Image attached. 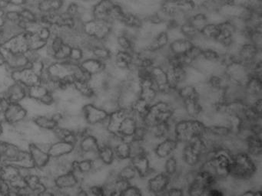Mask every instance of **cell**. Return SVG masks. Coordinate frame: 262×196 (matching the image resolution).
I'll use <instances>...</instances> for the list:
<instances>
[{
  "label": "cell",
  "instance_id": "obj_11",
  "mask_svg": "<svg viewBox=\"0 0 262 196\" xmlns=\"http://www.w3.org/2000/svg\"><path fill=\"white\" fill-rule=\"evenodd\" d=\"M179 144L175 138H165L158 141L152 149V152L161 159H167L169 156H173L179 147Z\"/></svg>",
  "mask_w": 262,
  "mask_h": 196
},
{
  "label": "cell",
  "instance_id": "obj_44",
  "mask_svg": "<svg viewBox=\"0 0 262 196\" xmlns=\"http://www.w3.org/2000/svg\"><path fill=\"white\" fill-rule=\"evenodd\" d=\"M71 45L65 42L63 45L61 47L60 49L55 54L53 59L56 62H64V61L68 60V58H69L70 52H71Z\"/></svg>",
  "mask_w": 262,
  "mask_h": 196
},
{
  "label": "cell",
  "instance_id": "obj_12",
  "mask_svg": "<svg viewBox=\"0 0 262 196\" xmlns=\"http://www.w3.org/2000/svg\"><path fill=\"white\" fill-rule=\"evenodd\" d=\"M152 77L158 88L159 94H166L172 91H177L171 88L168 79L166 68L162 65H155L151 68Z\"/></svg>",
  "mask_w": 262,
  "mask_h": 196
},
{
  "label": "cell",
  "instance_id": "obj_13",
  "mask_svg": "<svg viewBox=\"0 0 262 196\" xmlns=\"http://www.w3.org/2000/svg\"><path fill=\"white\" fill-rule=\"evenodd\" d=\"M149 153H141V154L132 156L129 159V162L132 166L136 170L138 177L147 179L152 173H155L151 169L149 162Z\"/></svg>",
  "mask_w": 262,
  "mask_h": 196
},
{
  "label": "cell",
  "instance_id": "obj_24",
  "mask_svg": "<svg viewBox=\"0 0 262 196\" xmlns=\"http://www.w3.org/2000/svg\"><path fill=\"white\" fill-rule=\"evenodd\" d=\"M66 0H38L36 11L39 13H59L65 7Z\"/></svg>",
  "mask_w": 262,
  "mask_h": 196
},
{
  "label": "cell",
  "instance_id": "obj_34",
  "mask_svg": "<svg viewBox=\"0 0 262 196\" xmlns=\"http://www.w3.org/2000/svg\"><path fill=\"white\" fill-rule=\"evenodd\" d=\"M73 87L79 95L83 97L87 101H92L96 96V91L91 87L89 81L85 80H75Z\"/></svg>",
  "mask_w": 262,
  "mask_h": 196
},
{
  "label": "cell",
  "instance_id": "obj_3",
  "mask_svg": "<svg viewBox=\"0 0 262 196\" xmlns=\"http://www.w3.org/2000/svg\"><path fill=\"white\" fill-rule=\"evenodd\" d=\"M174 111L175 107L172 103L158 98L151 104L147 115L142 120L143 124H146L149 128L160 123L175 121Z\"/></svg>",
  "mask_w": 262,
  "mask_h": 196
},
{
  "label": "cell",
  "instance_id": "obj_41",
  "mask_svg": "<svg viewBox=\"0 0 262 196\" xmlns=\"http://www.w3.org/2000/svg\"><path fill=\"white\" fill-rule=\"evenodd\" d=\"M50 92L47 87L43 83H38V85H33L29 87L27 90V97L33 98V99L39 101L47 93Z\"/></svg>",
  "mask_w": 262,
  "mask_h": 196
},
{
  "label": "cell",
  "instance_id": "obj_39",
  "mask_svg": "<svg viewBox=\"0 0 262 196\" xmlns=\"http://www.w3.org/2000/svg\"><path fill=\"white\" fill-rule=\"evenodd\" d=\"M220 26L219 23L208 22L200 31V36L205 40L216 41L220 34Z\"/></svg>",
  "mask_w": 262,
  "mask_h": 196
},
{
  "label": "cell",
  "instance_id": "obj_6",
  "mask_svg": "<svg viewBox=\"0 0 262 196\" xmlns=\"http://www.w3.org/2000/svg\"><path fill=\"white\" fill-rule=\"evenodd\" d=\"M172 179L164 172H155L146 179V194L164 195Z\"/></svg>",
  "mask_w": 262,
  "mask_h": 196
},
{
  "label": "cell",
  "instance_id": "obj_40",
  "mask_svg": "<svg viewBox=\"0 0 262 196\" xmlns=\"http://www.w3.org/2000/svg\"><path fill=\"white\" fill-rule=\"evenodd\" d=\"M179 30L183 37L190 39L193 42H195L200 36L199 31H198L187 19L179 25Z\"/></svg>",
  "mask_w": 262,
  "mask_h": 196
},
{
  "label": "cell",
  "instance_id": "obj_16",
  "mask_svg": "<svg viewBox=\"0 0 262 196\" xmlns=\"http://www.w3.org/2000/svg\"><path fill=\"white\" fill-rule=\"evenodd\" d=\"M28 87L19 81H14L6 89L4 97L10 103H21L27 97Z\"/></svg>",
  "mask_w": 262,
  "mask_h": 196
},
{
  "label": "cell",
  "instance_id": "obj_52",
  "mask_svg": "<svg viewBox=\"0 0 262 196\" xmlns=\"http://www.w3.org/2000/svg\"><path fill=\"white\" fill-rule=\"evenodd\" d=\"M10 7L20 9L27 5L28 0H7Z\"/></svg>",
  "mask_w": 262,
  "mask_h": 196
},
{
  "label": "cell",
  "instance_id": "obj_10",
  "mask_svg": "<svg viewBox=\"0 0 262 196\" xmlns=\"http://www.w3.org/2000/svg\"><path fill=\"white\" fill-rule=\"evenodd\" d=\"M244 91L245 94V102L247 104H251L259 97H261V77L250 75L246 83L244 85Z\"/></svg>",
  "mask_w": 262,
  "mask_h": 196
},
{
  "label": "cell",
  "instance_id": "obj_25",
  "mask_svg": "<svg viewBox=\"0 0 262 196\" xmlns=\"http://www.w3.org/2000/svg\"><path fill=\"white\" fill-rule=\"evenodd\" d=\"M182 104L188 118L199 119L203 112V106L199 98L182 100Z\"/></svg>",
  "mask_w": 262,
  "mask_h": 196
},
{
  "label": "cell",
  "instance_id": "obj_43",
  "mask_svg": "<svg viewBox=\"0 0 262 196\" xmlns=\"http://www.w3.org/2000/svg\"><path fill=\"white\" fill-rule=\"evenodd\" d=\"M19 14H20L21 19L25 22H28V23L38 22L39 13L36 10H33L30 7L25 6V7L19 9Z\"/></svg>",
  "mask_w": 262,
  "mask_h": 196
},
{
  "label": "cell",
  "instance_id": "obj_32",
  "mask_svg": "<svg viewBox=\"0 0 262 196\" xmlns=\"http://www.w3.org/2000/svg\"><path fill=\"white\" fill-rule=\"evenodd\" d=\"M112 147H113L116 160L128 161L130 159L131 155H132L131 142L120 139Z\"/></svg>",
  "mask_w": 262,
  "mask_h": 196
},
{
  "label": "cell",
  "instance_id": "obj_18",
  "mask_svg": "<svg viewBox=\"0 0 262 196\" xmlns=\"http://www.w3.org/2000/svg\"><path fill=\"white\" fill-rule=\"evenodd\" d=\"M169 42H170V38L168 34L167 30H164L157 33L143 49L151 53L161 52L167 49Z\"/></svg>",
  "mask_w": 262,
  "mask_h": 196
},
{
  "label": "cell",
  "instance_id": "obj_33",
  "mask_svg": "<svg viewBox=\"0 0 262 196\" xmlns=\"http://www.w3.org/2000/svg\"><path fill=\"white\" fill-rule=\"evenodd\" d=\"M98 157L106 166L112 167L116 162L113 147L109 144L100 146L98 151Z\"/></svg>",
  "mask_w": 262,
  "mask_h": 196
},
{
  "label": "cell",
  "instance_id": "obj_29",
  "mask_svg": "<svg viewBox=\"0 0 262 196\" xmlns=\"http://www.w3.org/2000/svg\"><path fill=\"white\" fill-rule=\"evenodd\" d=\"M186 168L176 155L169 156L164 161V172L171 178L176 177L183 169Z\"/></svg>",
  "mask_w": 262,
  "mask_h": 196
},
{
  "label": "cell",
  "instance_id": "obj_21",
  "mask_svg": "<svg viewBox=\"0 0 262 196\" xmlns=\"http://www.w3.org/2000/svg\"><path fill=\"white\" fill-rule=\"evenodd\" d=\"M244 139L245 143V151L255 159L261 160V135L250 133Z\"/></svg>",
  "mask_w": 262,
  "mask_h": 196
},
{
  "label": "cell",
  "instance_id": "obj_48",
  "mask_svg": "<svg viewBox=\"0 0 262 196\" xmlns=\"http://www.w3.org/2000/svg\"><path fill=\"white\" fill-rule=\"evenodd\" d=\"M144 195V191L138 185L130 183L124 190L122 196H139Z\"/></svg>",
  "mask_w": 262,
  "mask_h": 196
},
{
  "label": "cell",
  "instance_id": "obj_49",
  "mask_svg": "<svg viewBox=\"0 0 262 196\" xmlns=\"http://www.w3.org/2000/svg\"><path fill=\"white\" fill-rule=\"evenodd\" d=\"M164 195L165 196H184L186 195V191L184 188L179 187L172 186L170 185L169 188L166 190Z\"/></svg>",
  "mask_w": 262,
  "mask_h": 196
},
{
  "label": "cell",
  "instance_id": "obj_5",
  "mask_svg": "<svg viewBox=\"0 0 262 196\" xmlns=\"http://www.w3.org/2000/svg\"><path fill=\"white\" fill-rule=\"evenodd\" d=\"M229 51L234 53L237 62H242L248 68L254 62L261 61V48L251 42L242 44Z\"/></svg>",
  "mask_w": 262,
  "mask_h": 196
},
{
  "label": "cell",
  "instance_id": "obj_27",
  "mask_svg": "<svg viewBox=\"0 0 262 196\" xmlns=\"http://www.w3.org/2000/svg\"><path fill=\"white\" fill-rule=\"evenodd\" d=\"M79 65L87 74L92 76L105 71L106 69L107 63L101 62V61L98 60L95 58L90 57L84 59L79 63Z\"/></svg>",
  "mask_w": 262,
  "mask_h": 196
},
{
  "label": "cell",
  "instance_id": "obj_51",
  "mask_svg": "<svg viewBox=\"0 0 262 196\" xmlns=\"http://www.w3.org/2000/svg\"><path fill=\"white\" fill-rule=\"evenodd\" d=\"M11 186L10 182L0 179V195H9Z\"/></svg>",
  "mask_w": 262,
  "mask_h": 196
},
{
  "label": "cell",
  "instance_id": "obj_53",
  "mask_svg": "<svg viewBox=\"0 0 262 196\" xmlns=\"http://www.w3.org/2000/svg\"><path fill=\"white\" fill-rule=\"evenodd\" d=\"M10 4H9L7 0H0V9L7 10V9L10 8Z\"/></svg>",
  "mask_w": 262,
  "mask_h": 196
},
{
  "label": "cell",
  "instance_id": "obj_56",
  "mask_svg": "<svg viewBox=\"0 0 262 196\" xmlns=\"http://www.w3.org/2000/svg\"><path fill=\"white\" fill-rule=\"evenodd\" d=\"M5 64L4 56H0V67L3 66Z\"/></svg>",
  "mask_w": 262,
  "mask_h": 196
},
{
  "label": "cell",
  "instance_id": "obj_42",
  "mask_svg": "<svg viewBox=\"0 0 262 196\" xmlns=\"http://www.w3.org/2000/svg\"><path fill=\"white\" fill-rule=\"evenodd\" d=\"M13 164L16 165L18 168H33L35 167L30 152L26 150H20L17 159Z\"/></svg>",
  "mask_w": 262,
  "mask_h": 196
},
{
  "label": "cell",
  "instance_id": "obj_8",
  "mask_svg": "<svg viewBox=\"0 0 262 196\" xmlns=\"http://www.w3.org/2000/svg\"><path fill=\"white\" fill-rule=\"evenodd\" d=\"M225 74L230 83L244 86L250 77L249 70L242 62L234 61L225 67Z\"/></svg>",
  "mask_w": 262,
  "mask_h": 196
},
{
  "label": "cell",
  "instance_id": "obj_55",
  "mask_svg": "<svg viewBox=\"0 0 262 196\" xmlns=\"http://www.w3.org/2000/svg\"><path fill=\"white\" fill-rule=\"evenodd\" d=\"M79 2L83 3V4H89V5H92L94 3L97 2V0H76Z\"/></svg>",
  "mask_w": 262,
  "mask_h": 196
},
{
  "label": "cell",
  "instance_id": "obj_2",
  "mask_svg": "<svg viewBox=\"0 0 262 196\" xmlns=\"http://www.w3.org/2000/svg\"><path fill=\"white\" fill-rule=\"evenodd\" d=\"M206 127L199 119L183 118L174 122L172 136L179 144H185L193 138L202 136Z\"/></svg>",
  "mask_w": 262,
  "mask_h": 196
},
{
  "label": "cell",
  "instance_id": "obj_1",
  "mask_svg": "<svg viewBox=\"0 0 262 196\" xmlns=\"http://www.w3.org/2000/svg\"><path fill=\"white\" fill-rule=\"evenodd\" d=\"M261 160L248 154L246 151L233 153L228 174L231 179L240 182H254L260 185Z\"/></svg>",
  "mask_w": 262,
  "mask_h": 196
},
{
  "label": "cell",
  "instance_id": "obj_22",
  "mask_svg": "<svg viewBox=\"0 0 262 196\" xmlns=\"http://www.w3.org/2000/svg\"><path fill=\"white\" fill-rule=\"evenodd\" d=\"M194 45L193 41L185 37H181L171 41L168 45L167 51L169 54L182 55L186 54Z\"/></svg>",
  "mask_w": 262,
  "mask_h": 196
},
{
  "label": "cell",
  "instance_id": "obj_47",
  "mask_svg": "<svg viewBox=\"0 0 262 196\" xmlns=\"http://www.w3.org/2000/svg\"><path fill=\"white\" fill-rule=\"evenodd\" d=\"M84 188L86 190L88 195L106 196V191L103 185H92Z\"/></svg>",
  "mask_w": 262,
  "mask_h": 196
},
{
  "label": "cell",
  "instance_id": "obj_35",
  "mask_svg": "<svg viewBox=\"0 0 262 196\" xmlns=\"http://www.w3.org/2000/svg\"><path fill=\"white\" fill-rule=\"evenodd\" d=\"M187 20L199 31V33L209 22L208 14L203 11L195 12L187 18Z\"/></svg>",
  "mask_w": 262,
  "mask_h": 196
},
{
  "label": "cell",
  "instance_id": "obj_38",
  "mask_svg": "<svg viewBox=\"0 0 262 196\" xmlns=\"http://www.w3.org/2000/svg\"><path fill=\"white\" fill-rule=\"evenodd\" d=\"M30 118L41 130H53L58 126L57 123L49 115H37Z\"/></svg>",
  "mask_w": 262,
  "mask_h": 196
},
{
  "label": "cell",
  "instance_id": "obj_4",
  "mask_svg": "<svg viewBox=\"0 0 262 196\" xmlns=\"http://www.w3.org/2000/svg\"><path fill=\"white\" fill-rule=\"evenodd\" d=\"M114 24L109 21L91 19L82 23V30L88 37L105 42L113 33Z\"/></svg>",
  "mask_w": 262,
  "mask_h": 196
},
{
  "label": "cell",
  "instance_id": "obj_46",
  "mask_svg": "<svg viewBox=\"0 0 262 196\" xmlns=\"http://www.w3.org/2000/svg\"><path fill=\"white\" fill-rule=\"evenodd\" d=\"M84 59H85V54H84L83 49L79 46H72L68 59L76 63H80Z\"/></svg>",
  "mask_w": 262,
  "mask_h": 196
},
{
  "label": "cell",
  "instance_id": "obj_19",
  "mask_svg": "<svg viewBox=\"0 0 262 196\" xmlns=\"http://www.w3.org/2000/svg\"><path fill=\"white\" fill-rule=\"evenodd\" d=\"M109 62L114 65L124 69L134 70V53L124 50L118 49L112 54Z\"/></svg>",
  "mask_w": 262,
  "mask_h": 196
},
{
  "label": "cell",
  "instance_id": "obj_54",
  "mask_svg": "<svg viewBox=\"0 0 262 196\" xmlns=\"http://www.w3.org/2000/svg\"><path fill=\"white\" fill-rule=\"evenodd\" d=\"M6 144H7V141H5L4 139H1V138H0V159H1V156H2L3 153H4Z\"/></svg>",
  "mask_w": 262,
  "mask_h": 196
},
{
  "label": "cell",
  "instance_id": "obj_17",
  "mask_svg": "<svg viewBox=\"0 0 262 196\" xmlns=\"http://www.w3.org/2000/svg\"><path fill=\"white\" fill-rule=\"evenodd\" d=\"M138 81L140 83V98L147 101L149 104H152L154 101H156L159 92L153 79H146Z\"/></svg>",
  "mask_w": 262,
  "mask_h": 196
},
{
  "label": "cell",
  "instance_id": "obj_30",
  "mask_svg": "<svg viewBox=\"0 0 262 196\" xmlns=\"http://www.w3.org/2000/svg\"><path fill=\"white\" fill-rule=\"evenodd\" d=\"M55 184H56V187L62 190L73 188L80 183L74 173L69 171L56 176L55 178Z\"/></svg>",
  "mask_w": 262,
  "mask_h": 196
},
{
  "label": "cell",
  "instance_id": "obj_45",
  "mask_svg": "<svg viewBox=\"0 0 262 196\" xmlns=\"http://www.w3.org/2000/svg\"><path fill=\"white\" fill-rule=\"evenodd\" d=\"M6 22H10V23H16L19 22L20 18L19 14V9L10 7L6 10L5 13Z\"/></svg>",
  "mask_w": 262,
  "mask_h": 196
},
{
  "label": "cell",
  "instance_id": "obj_36",
  "mask_svg": "<svg viewBox=\"0 0 262 196\" xmlns=\"http://www.w3.org/2000/svg\"><path fill=\"white\" fill-rule=\"evenodd\" d=\"M20 150L21 149L16 144L7 142L5 148H4V153H3L2 156H1V159H0L4 162L13 163L17 159Z\"/></svg>",
  "mask_w": 262,
  "mask_h": 196
},
{
  "label": "cell",
  "instance_id": "obj_28",
  "mask_svg": "<svg viewBox=\"0 0 262 196\" xmlns=\"http://www.w3.org/2000/svg\"><path fill=\"white\" fill-rule=\"evenodd\" d=\"M76 146L62 141H56L50 146L48 153L50 157L58 158L73 152Z\"/></svg>",
  "mask_w": 262,
  "mask_h": 196
},
{
  "label": "cell",
  "instance_id": "obj_26",
  "mask_svg": "<svg viewBox=\"0 0 262 196\" xmlns=\"http://www.w3.org/2000/svg\"><path fill=\"white\" fill-rule=\"evenodd\" d=\"M143 22H144V18L142 16L126 10L120 24L127 30H138L142 26Z\"/></svg>",
  "mask_w": 262,
  "mask_h": 196
},
{
  "label": "cell",
  "instance_id": "obj_23",
  "mask_svg": "<svg viewBox=\"0 0 262 196\" xmlns=\"http://www.w3.org/2000/svg\"><path fill=\"white\" fill-rule=\"evenodd\" d=\"M28 151L30 152L33 164L36 168L42 170V169L45 168L48 162H50V154L47 152L39 149L36 144L30 143Z\"/></svg>",
  "mask_w": 262,
  "mask_h": 196
},
{
  "label": "cell",
  "instance_id": "obj_20",
  "mask_svg": "<svg viewBox=\"0 0 262 196\" xmlns=\"http://www.w3.org/2000/svg\"><path fill=\"white\" fill-rule=\"evenodd\" d=\"M114 4V0H97V2L91 6V12L93 19L109 21V13Z\"/></svg>",
  "mask_w": 262,
  "mask_h": 196
},
{
  "label": "cell",
  "instance_id": "obj_31",
  "mask_svg": "<svg viewBox=\"0 0 262 196\" xmlns=\"http://www.w3.org/2000/svg\"><path fill=\"white\" fill-rule=\"evenodd\" d=\"M91 55L101 62H109L112 59L113 53L104 45L103 42L97 41L91 48Z\"/></svg>",
  "mask_w": 262,
  "mask_h": 196
},
{
  "label": "cell",
  "instance_id": "obj_7",
  "mask_svg": "<svg viewBox=\"0 0 262 196\" xmlns=\"http://www.w3.org/2000/svg\"><path fill=\"white\" fill-rule=\"evenodd\" d=\"M82 115L89 127L97 124L106 125L109 117L108 112L92 101H89L84 104L82 109Z\"/></svg>",
  "mask_w": 262,
  "mask_h": 196
},
{
  "label": "cell",
  "instance_id": "obj_9",
  "mask_svg": "<svg viewBox=\"0 0 262 196\" xmlns=\"http://www.w3.org/2000/svg\"><path fill=\"white\" fill-rule=\"evenodd\" d=\"M76 147L82 153V159L92 160L98 156L100 144L97 137L89 131V133L79 139Z\"/></svg>",
  "mask_w": 262,
  "mask_h": 196
},
{
  "label": "cell",
  "instance_id": "obj_50",
  "mask_svg": "<svg viewBox=\"0 0 262 196\" xmlns=\"http://www.w3.org/2000/svg\"><path fill=\"white\" fill-rule=\"evenodd\" d=\"M36 35L42 40L48 42L51 38V32H50V27L41 25L38 31L36 32Z\"/></svg>",
  "mask_w": 262,
  "mask_h": 196
},
{
  "label": "cell",
  "instance_id": "obj_15",
  "mask_svg": "<svg viewBox=\"0 0 262 196\" xmlns=\"http://www.w3.org/2000/svg\"><path fill=\"white\" fill-rule=\"evenodd\" d=\"M12 77L15 81L21 82L27 87H31L33 85L41 83L40 77L31 69L30 67L12 71L10 73Z\"/></svg>",
  "mask_w": 262,
  "mask_h": 196
},
{
  "label": "cell",
  "instance_id": "obj_37",
  "mask_svg": "<svg viewBox=\"0 0 262 196\" xmlns=\"http://www.w3.org/2000/svg\"><path fill=\"white\" fill-rule=\"evenodd\" d=\"M115 171H116L118 178L131 182V183H132L138 176L136 170L132 166L130 162H126L123 166L120 167Z\"/></svg>",
  "mask_w": 262,
  "mask_h": 196
},
{
  "label": "cell",
  "instance_id": "obj_14",
  "mask_svg": "<svg viewBox=\"0 0 262 196\" xmlns=\"http://www.w3.org/2000/svg\"><path fill=\"white\" fill-rule=\"evenodd\" d=\"M28 113L21 103H10L4 115L6 124L16 125L28 118Z\"/></svg>",
  "mask_w": 262,
  "mask_h": 196
}]
</instances>
